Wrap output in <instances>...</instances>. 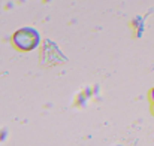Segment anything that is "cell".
<instances>
[{
  "mask_svg": "<svg viewBox=\"0 0 154 146\" xmlns=\"http://www.w3.org/2000/svg\"><path fill=\"white\" fill-rule=\"evenodd\" d=\"M151 110H153V113H154V103L151 104Z\"/></svg>",
  "mask_w": 154,
  "mask_h": 146,
  "instance_id": "3957f363",
  "label": "cell"
},
{
  "mask_svg": "<svg viewBox=\"0 0 154 146\" xmlns=\"http://www.w3.org/2000/svg\"><path fill=\"white\" fill-rule=\"evenodd\" d=\"M150 100H151V101L154 103V88L151 90V91H150Z\"/></svg>",
  "mask_w": 154,
  "mask_h": 146,
  "instance_id": "7a4b0ae2",
  "label": "cell"
},
{
  "mask_svg": "<svg viewBox=\"0 0 154 146\" xmlns=\"http://www.w3.org/2000/svg\"><path fill=\"white\" fill-rule=\"evenodd\" d=\"M12 42L15 48L21 51H32L39 43V34L35 28H21L14 34Z\"/></svg>",
  "mask_w": 154,
  "mask_h": 146,
  "instance_id": "6da1fadb",
  "label": "cell"
}]
</instances>
